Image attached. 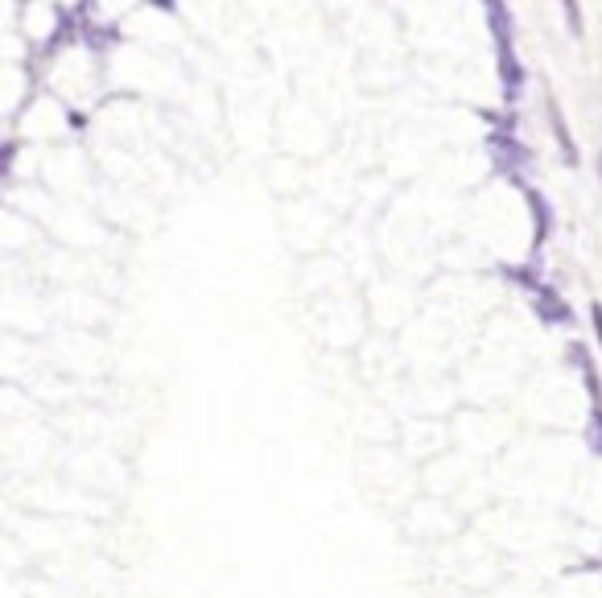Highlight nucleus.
I'll list each match as a JSON object with an SVG mask.
<instances>
[{"instance_id":"1","label":"nucleus","mask_w":602,"mask_h":598,"mask_svg":"<svg viewBox=\"0 0 602 598\" xmlns=\"http://www.w3.org/2000/svg\"><path fill=\"white\" fill-rule=\"evenodd\" d=\"M487 21H491V33H495V54H499V75H504V95L520 99V91H524V66H520L516 46H512V17H508L504 5H487Z\"/></svg>"},{"instance_id":"2","label":"nucleus","mask_w":602,"mask_h":598,"mask_svg":"<svg viewBox=\"0 0 602 598\" xmlns=\"http://www.w3.org/2000/svg\"><path fill=\"white\" fill-rule=\"evenodd\" d=\"M491 153H495V165L508 178H520V170L528 165V149H520V141L512 137V132H495V137H491Z\"/></svg>"},{"instance_id":"3","label":"nucleus","mask_w":602,"mask_h":598,"mask_svg":"<svg viewBox=\"0 0 602 598\" xmlns=\"http://www.w3.org/2000/svg\"><path fill=\"white\" fill-rule=\"evenodd\" d=\"M524 198H528V207H532V219H537V236H532V248H545V240H549V231H553V211H549V198L541 194V190H532V186H524Z\"/></svg>"},{"instance_id":"4","label":"nucleus","mask_w":602,"mask_h":598,"mask_svg":"<svg viewBox=\"0 0 602 598\" xmlns=\"http://www.w3.org/2000/svg\"><path fill=\"white\" fill-rule=\"evenodd\" d=\"M537 318H545V322H553V326L570 322V306H565V297H561L549 281L537 289Z\"/></svg>"},{"instance_id":"5","label":"nucleus","mask_w":602,"mask_h":598,"mask_svg":"<svg viewBox=\"0 0 602 598\" xmlns=\"http://www.w3.org/2000/svg\"><path fill=\"white\" fill-rule=\"evenodd\" d=\"M570 359L582 368V380H586V392H590V401H594V413L602 409V380H598V368H594V359L582 343H570Z\"/></svg>"},{"instance_id":"6","label":"nucleus","mask_w":602,"mask_h":598,"mask_svg":"<svg viewBox=\"0 0 602 598\" xmlns=\"http://www.w3.org/2000/svg\"><path fill=\"white\" fill-rule=\"evenodd\" d=\"M553 128H557V141H561V153H565V161H578V153H574V145H570V132H565V124H561V112H557V104H553Z\"/></svg>"},{"instance_id":"7","label":"nucleus","mask_w":602,"mask_h":598,"mask_svg":"<svg viewBox=\"0 0 602 598\" xmlns=\"http://www.w3.org/2000/svg\"><path fill=\"white\" fill-rule=\"evenodd\" d=\"M586 442H590V450H594V454H602V409H598V413H590Z\"/></svg>"},{"instance_id":"8","label":"nucleus","mask_w":602,"mask_h":598,"mask_svg":"<svg viewBox=\"0 0 602 598\" xmlns=\"http://www.w3.org/2000/svg\"><path fill=\"white\" fill-rule=\"evenodd\" d=\"M590 322H594V335H598V347H602V302H590Z\"/></svg>"},{"instance_id":"9","label":"nucleus","mask_w":602,"mask_h":598,"mask_svg":"<svg viewBox=\"0 0 602 598\" xmlns=\"http://www.w3.org/2000/svg\"><path fill=\"white\" fill-rule=\"evenodd\" d=\"M598 170H602V157H598Z\"/></svg>"}]
</instances>
